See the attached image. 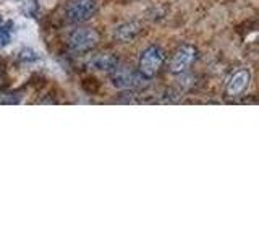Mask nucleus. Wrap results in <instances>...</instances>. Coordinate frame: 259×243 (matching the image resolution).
Segmentation results:
<instances>
[{
	"instance_id": "1",
	"label": "nucleus",
	"mask_w": 259,
	"mask_h": 243,
	"mask_svg": "<svg viewBox=\"0 0 259 243\" xmlns=\"http://www.w3.org/2000/svg\"><path fill=\"white\" fill-rule=\"evenodd\" d=\"M162 63H164V52L159 47L151 46L141 54L140 59V73L144 78H152L157 75Z\"/></svg>"
},
{
	"instance_id": "2",
	"label": "nucleus",
	"mask_w": 259,
	"mask_h": 243,
	"mask_svg": "<svg viewBox=\"0 0 259 243\" xmlns=\"http://www.w3.org/2000/svg\"><path fill=\"white\" fill-rule=\"evenodd\" d=\"M97 12V4L94 0H71L65 8V15L73 23L88 21Z\"/></svg>"
},
{
	"instance_id": "3",
	"label": "nucleus",
	"mask_w": 259,
	"mask_h": 243,
	"mask_svg": "<svg viewBox=\"0 0 259 243\" xmlns=\"http://www.w3.org/2000/svg\"><path fill=\"white\" fill-rule=\"evenodd\" d=\"M99 43V34L94 29H76L68 37V47L73 52H86Z\"/></svg>"
},
{
	"instance_id": "4",
	"label": "nucleus",
	"mask_w": 259,
	"mask_h": 243,
	"mask_svg": "<svg viewBox=\"0 0 259 243\" xmlns=\"http://www.w3.org/2000/svg\"><path fill=\"white\" fill-rule=\"evenodd\" d=\"M112 83L118 89H133L143 85V81L146 79L141 73H136L130 68H115L112 71Z\"/></svg>"
},
{
	"instance_id": "5",
	"label": "nucleus",
	"mask_w": 259,
	"mask_h": 243,
	"mask_svg": "<svg viewBox=\"0 0 259 243\" xmlns=\"http://www.w3.org/2000/svg\"><path fill=\"white\" fill-rule=\"evenodd\" d=\"M194 57H196V49L193 46H182L172 57L170 70L172 73H183L193 63Z\"/></svg>"
},
{
	"instance_id": "6",
	"label": "nucleus",
	"mask_w": 259,
	"mask_h": 243,
	"mask_svg": "<svg viewBox=\"0 0 259 243\" xmlns=\"http://www.w3.org/2000/svg\"><path fill=\"white\" fill-rule=\"evenodd\" d=\"M249 85V71L245 68H240L227 81V94L230 97H238L245 93V89Z\"/></svg>"
},
{
	"instance_id": "7",
	"label": "nucleus",
	"mask_w": 259,
	"mask_h": 243,
	"mask_svg": "<svg viewBox=\"0 0 259 243\" xmlns=\"http://www.w3.org/2000/svg\"><path fill=\"white\" fill-rule=\"evenodd\" d=\"M88 67L97 70V71H104V73H112L118 67V60L113 55H96L94 59H91L88 62Z\"/></svg>"
},
{
	"instance_id": "8",
	"label": "nucleus",
	"mask_w": 259,
	"mask_h": 243,
	"mask_svg": "<svg viewBox=\"0 0 259 243\" xmlns=\"http://www.w3.org/2000/svg\"><path fill=\"white\" fill-rule=\"evenodd\" d=\"M141 31V26L138 23H123L120 24V26L115 28L113 31V37H115L118 43H130V40H133L138 34H140Z\"/></svg>"
},
{
	"instance_id": "9",
	"label": "nucleus",
	"mask_w": 259,
	"mask_h": 243,
	"mask_svg": "<svg viewBox=\"0 0 259 243\" xmlns=\"http://www.w3.org/2000/svg\"><path fill=\"white\" fill-rule=\"evenodd\" d=\"M8 43H10V31L2 28V29H0V44L7 46Z\"/></svg>"
},
{
	"instance_id": "10",
	"label": "nucleus",
	"mask_w": 259,
	"mask_h": 243,
	"mask_svg": "<svg viewBox=\"0 0 259 243\" xmlns=\"http://www.w3.org/2000/svg\"><path fill=\"white\" fill-rule=\"evenodd\" d=\"M0 23H2V15H0Z\"/></svg>"
}]
</instances>
